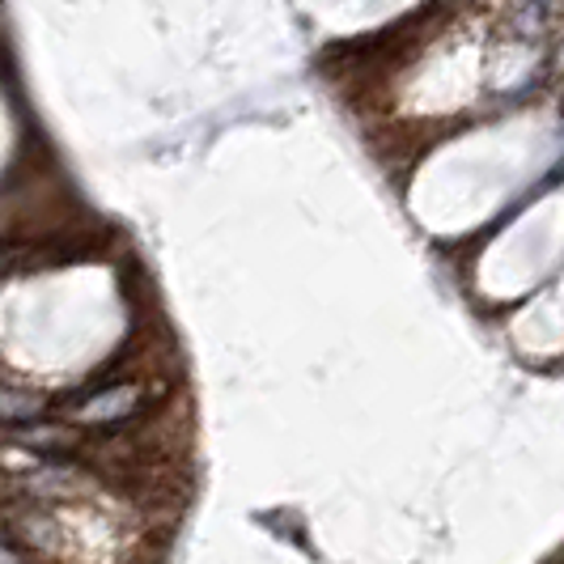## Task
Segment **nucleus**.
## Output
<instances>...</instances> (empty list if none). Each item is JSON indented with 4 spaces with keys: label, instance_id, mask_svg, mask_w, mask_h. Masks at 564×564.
I'll use <instances>...</instances> for the list:
<instances>
[{
    "label": "nucleus",
    "instance_id": "obj_1",
    "mask_svg": "<svg viewBox=\"0 0 564 564\" xmlns=\"http://www.w3.org/2000/svg\"><path fill=\"white\" fill-rule=\"evenodd\" d=\"M437 9H442V4H429L424 13H412V18L395 22L391 30H378V34L357 39V43H339V47H332V52H327V68H344L352 82L382 77L391 64L408 59V52L416 47V39L424 34L429 18H433Z\"/></svg>",
    "mask_w": 564,
    "mask_h": 564
},
{
    "label": "nucleus",
    "instance_id": "obj_2",
    "mask_svg": "<svg viewBox=\"0 0 564 564\" xmlns=\"http://www.w3.org/2000/svg\"><path fill=\"white\" fill-rule=\"evenodd\" d=\"M144 412V387L141 382H111L82 395L68 408V421L85 429H111V424H132Z\"/></svg>",
    "mask_w": 564,
    "mask_h": 564
},
{
    "label": "nucleus",
    "instance_id": "obj_3",
    "mask_svg": "<svg viewBox=\"0 0 564 564\" xmlns=\"http://www.w3.org/2000/svg\"><path fill=\"white\" fill-rule=\"evenodd\" d=\"M18 446L30 451L34 458H43V463H68L73 454L85 451V437L82 429H56V424H39L34 433H18Z\"/></svg>",
    "mask_w": 564,
    "mask_h": 564
},
{
    "label": "nucleus",
    "instance_id": "obj_4",
    "mask_svg": "<svg viewBox=\"0 0 564 564\" xmlns=\"http://www.w3.org/2000/svg\"><path fill=\"white\" fill-rule=\"evenodd\" d=\"M43 412H47V395H39V391H4L0 387V424L22 429V424L39 421Z\"/></svg>",
    "mask_w": 564,
    "mask_h": 564
},
{
    "label": "nucleus",
    "instance_id": "obj_5",
    "mask_svg": "<svg viewBox=\"0 0 564 564\" xmlns=\"http://www.w3.org/2000/svg\"><path fill=\"white\" fill-rule=\"evenodd\" d=\"M552 13H556V0H518V26L543 30Z\"/></svg>",
    "mask_w": 564,
    "mask_h": 564
},
{
    "label": "nucleus",
    "instance_id": "obj_6",
    "mask_svg": "<svg viewBox=\"0 0 564 564\" xmlns=\"http://www.w3.org/2000/svg\"><path fill=\"white\" fill-rule=\"evenodd\" d=\"M18 247H4V242H0V276H4V272H9V268H13V259H18Z\"/></svg>",
    "mask_w": 564,
    "mask_h": 564
}]
</instances>
